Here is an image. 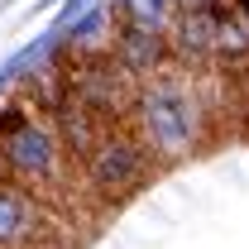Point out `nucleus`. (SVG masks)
I'll use <instances>...</instances> for the list:
<instances>
[{
	"instance_id": "39448f33",
	"label": "nucleus",
	"mask_w": 249,
	"mask_h": 249,
	"mask_svg": "<svg viewBox=\"0 0 249 249\" xmlns=\"http://www.w3.org/2000/svg\"><path fill=\"white\" fill-rule=\"evenodd\" d=\"M168 58V43H163V34L158 29H144V24H124L115 34V62H120L129 77H149L158 72Z\"/></svg>"
},
{
	"instance_id": "0eeeda50",
	"label": "nucleus",
	"mask_w": 249,
	"mask_h": 249,
	"mask_svg": "<svg viewBox=\"0 0 249 249\" xmlns=\"http://www.w3.org/2000/svg\"><path fill=\"white\" fill-rule=\"evenodd\" d=\"M110 34H115V19H110L106 10H91L82 24H72V53H82V58H101L106 48H115Z\"/></svg>"
},
{
	"instance_id": "6e6552de",
	"label": "nucleus",
	"mask_w": 249,
	"mask_h": 249,
	"mask_svg": "<svg viewBox=\"0 0 249 249\" xmlns=\"http://www.w3.org/2000/svg\"><path fill=\"white\" fill-rule=\"evenodd\" d=\"M235 5H240V10H245V15H249V0H235Z\"/></svg>"
},
{
	"instance_id": "f257e3e1",
	"label": "nucleus",
	"mask_w": 249,
	"mask_h": 249,
	"mask_svg": "<svg viewBox=\"0 0 249 249\" xmlns=\"http://www.w3.org/2000/svg\"><path fill=\"white\" fill-rule=\"evenodd\" d=\"M129 129L149 144L158 163H178L206 144V106L182 77H154L134 91Z\"/></svg>"
},
{
	"instance_id": "7ed1b4c3",
	"label": "nucleus",
	"mask_w": 249,
	"mask_h": 249,
	"mask_svg": "<svg viewBox=\"0 0 249 249\" xmlns=\"http://www.w3.org/2000/svg\"><path fill=\"white\" fill-rule=\"evenodd\" d=\"M82 178H87V187L101 201H124L129 192H139L154 178V154H149V144L134 129L115 124L91 154L82 158Z\"/></svg>"
},
{
	"instance_id": "f03ea898",
	"label": "nucleus",
	"mask_w": 249,
	"mask_h": 249,
	"mask_svg": "<svg viewBox=\"0 0 249 249\" xmlns=\"http://www.w3.org/2000/svg\"><path fill=\"white\" fill-rule=\"evenodd\" d=\"M67 163L72 158L58 139V124H48L19 101L0 106V178H15L34 192H48V187L67 182Z\"/></svg>"
},
{
	"instance_id": "423d86ee",
	"label": "nucleus",
	"mask_w": 249,
	"mask_h": 249,
	"mask_svg": "<svg viewBox=\"0 0 249 249\" xmlns=\"http://www.w3.org/2000/svg\"><path fill=\"white\" fill-rule=\"evenodd\" d=\"M216 58H225V62L249 58V15L245 10L216 5Z\"/></svg>"
},
{
	"instance_id": "20e7f679",
	"label": "nucleus",
	"mask_w": 249,
	"mask_h": 249,
	"mask_svg": "<svg viewBox=\"0 0 249 249\" xmlns=\"http://www.w3.org/2000/svg\"><path fill=\"white\" fill-rule=\"evenodd\" d=\"M58 220L34 187L0 178V249H53Z\"/></svg>"
}]
</instances>
